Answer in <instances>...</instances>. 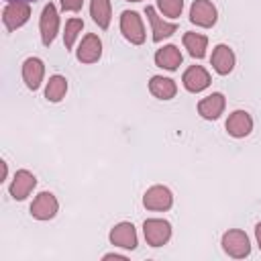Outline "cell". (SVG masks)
I'll list each match as a JSON object with an SVG mask.
<instances>
[{
  "label": "cell",
  "mask_w": 261,
  "mask_h": 261,
  "mask_svg": "<svg viewBox=\"0 0 261 261\" xmlns=\"http://www.w3.org/2000/svg\"><path fill=\"white\" fill-rule=\"evenodd\" d=\"M157 8L169 16V18H177L184 10V0H157Z\"/></svg>",
  "instance_id": "cb8c5ba5"
},
{
  "label": "cell",
  "mask_w": 261,
  "mask_h": 261,
  "mask_svg": "<svg viewBox=\"0 0 261 261\" xmlns=\"http://www.w3.org/2000/svg\"><path fill=\"white\" fill-rule=\"evenodd\" d=\"M82 6H84V0H61V8L67 12H77L82 10Z\"/></svg>",
  "instance_id": "d4e9b609"
},
{
  "label": "cell",
  "mask_w": 261,
  "mask_h": 261,
  "mask_svg": "<svg viewBox=\"0 0 261 261\" xmlns=\"http://www.w3.org/2000/svg\"><path fill=\"white\" fill-rule=\"evenodd\" d=\"M210 73L202 67V65H190L184 75H181V84L188 92L192 94H198V92H204L208 86H210Z\"/></svg>",
  "instance_id": "30bf717a"
},
{
  "label": "cell",
  "mask_w": 261,
  "mask_h": 261,
  "mask_svg": "<svg viewBox=\"0 0 261 261\" xmlns=\"http://www.w3.org/2000/svg\"><path fill=\"white\" fill-rule=\"evenodd\" d=\"M120 33L130 45H143L145 43V24L139 12L124 10L120 14Z\"/></svg>",
  "instance_id": "7a4b0ae2"
},
{
  "label": "cell",
  "mask_w": 261,
  "mask_h": 261,
  "mask_svg": "<svg viewBox=\"0 0 261 261\" xmlns=\"http://www.w3.org/2000/svg\"><path fill=\"white\" fill-rule=\"evenodd\" d=\"M29 16H31V2H22V0L8 2L2 12V22H4L6 31L12 33V31L20 29L29 20Z\"/></svg>",
  "instance_id": "277c9868"
},
{
  "label": "cell",
  "mask_w": 261,
  "mask_h": 261,
  "mask_svg": "<svg viewBox=\"0 0 261 261\" xmlns=\"http://www.w3.org/2000/svg\"><path fill=\"white\" fill-rule=\"evenodd\" d=\"M143 206L147 210L165 212L173 206V194L167 186H151L143 196Z\"/></svg>",
  "instance_id": "8992f818"
},
{
  "label": "cell",
  "mask_w": 261,
  "mask_h": 261,
  "mask_svg": "<svg viewBox=\"0 0 261 261\" xmlns=\"http://www.w3.org/2000/svg\"><path fill=\"white\" fill-rule=\"evenodd\" d=\"M145 14H147V18H149V24H151V33H153V41H155V43H161L163 39L171 37V35L177 31V24L163 20V18L157 14V10H155L153 6H147V8H145Z\"/></svg>",
  "instance_id": "2e32d148"
},
{
  "label": "cell",
  "mask_w": 261,
  "mask_h": 261,
  "mask_svg": "<svg viewBox=\"0 0 261 261\" xmlns=\"http://www.w3.org/2000/svg\"><path fill=\"white\" fill-rule=\"evenodd\" d=\"M224 106H226L224 96L220 92H212L210 96H206L198 102V114L206 120H216L224 112Z\"/></svg>",
  "instance_id": "e0dca14e"
},
{
  "label": "cell",
  "mask_w": 261,
  "mask_h": 261,
  "mask_svg": "<svg viewBox=\"0 0 261 261\" xmlns=\"http://www.w3.org/2000/svg\"><path fill=\"white\" fill-rule=\"evenodd\" d=\"M234 61H237L234 51H232L228 45L220 43V45L214 47L212 57H210V63H212V67H214V71H216L218 75H228V73L234 69Z\"/></svg>",
  "instance_id": "5bb4252c"
},
{
  "label": "cell",
  "mask_w": 261,
  "mask_h": 261,
  "mask_svg": "<svg viewBox=\"0 0 261 261\" xmlns=\"http://www.w3.org/2000/svg\"><path fill=\"white\" fill-rule=\"evenodd\" d=\"M224 253L232 259H245L249 253H251V243H249V237L247 232L239 230V228H230L222 234V241H220Z\"/></svg>",
  "instance_id": "6da1fadb"
},
{
  "label": "cell",
  "mask_w": 261,
  "mask_h": 261,
  "mask_svg": "<svg viewBox=\"0 0 261 261\" xmlns=\"http://www.w3.org/2000/svg\"><path fill=\"white\" fill-rule=\"evenodd\" d=\"M149 92L159 98V100H171L177 94V84L171 77H163V75H153L149 80Z\"/></svg>",
  "instance_id": "d6986e66"
},
{
  "label": "cell",
  "mask_w": 261,
  "mask_h": 261,
  "mask_svg": "<svg viewBox=\"0 0 261 261\" xmlns=\"http://www.w3.org/2000/svg\"><path fill=\"white\" fill-rule=\"evenodd\" d=\"M104 259H120V261H124L126 257H124V255H118V253H106Z\"/></svg>",
  "instance_id": "4316f807"
},
{
  "label": "cell",
  "mask_w": 261,
  "mask_h": 261,
  "mask_svg": "<svg viewBox=\"0 0 261 261\" xmlns=\"http://www.w3.org/2000/svg\"><path fill=\"white\" fill-rule=\"evenodd\" d=\"M43 77H45V63L39 57H27L22 61V82L27 84V88L37 92L43 84Z\"/></svg>",
  "instance_id": "7c38bea8"
},
{
  "label": "cell",
  "mask_w": 261,
  "mask_h": 261,
  "mask_svg": "<svg viewBox=\"0 0 261 261\" xmlns=\"http://www.w3.org/2000/svg\"><path fill=\"white\" fill-rule=\"evenodd\" d=\"M255 239H257V245L261 249V222H257V226H255Z\"/></svg>",
  "instance_id": "484cf974"
},
{
  "label": "cell",
  "mask_w": 261,
  "mask_h": 261,
  "mask_svg": "<svg viewBox=\"0 0 261 261\" xmlns=\"http://www.w3.org/2000/svg\"><path fill=\"white\" fill-rule=\"evenodd\" d=\"M75 57H77L80 63H96L102 57V41H100V37L94 35V33H88L82 39L80 47L75 49Z\"/></svg>",
  "instance_id": "8fae6325"
},
{
  "label": "cell",
  "mask_w": 261,
  "mask_h": 261,
  "mask_svg": "<svg viewBox=\"0 0 261 261\" xmlns=\"http://www.w3.org/2000/svg\"><path fill=\"white\" fill-rule=\"evenodd\" d=\"M184 47L194 59H202L208 49V37L202 33H186L184 35Z\"/></svg>",
  "instance_id": "44dd1931"
},
{
  "label": "cell",
  "mask_w": 261,
  "mask_h": 261,
  "mask_svg": "<svg viewBox=\"0 0 261 261\" xmlns=\"http://www.w3.org/2000/svg\"><path fill=\"white\" fill-rule=\"evenodd\" d=\"M39 31H41L43 45L49 47L55 41L57 31H59V14H57V8H55L53 2H49V4L43 6L41 18H39Z\"/></svg>",
  "instance_id": "5b68a950"
},
{
  "label": "cell",
  "mask_w": 261,
  "mask_h": 261,
  "mask_svg": "<svg viewBox=\"0 0 261 261\" xmlns=\"http://www.w3.org/2000/svg\"><path fill=\"white\" fill-rule=\"evenodd\" d=\"M67 94V80L59 73L51 75L49 82H47V88H45V98L49 102H61Z\"/></svg>",
  "instance_id": "7402d4cb"
},
{
  "label": "cell",
  "mask_w": 261,
  "mask_h": 261,
  "mask_svg": "<svg viewBox=\"0 0 261 261\" xmlns=\"http://www.w3.org/2000/svg\"><path fill=\"white\" fill-rule=\"evenodd\" d=\"M216 18H218V10H216V6L210 0H194L192 2V6H190V20L196 27L210 29V27L216 24Z\"/></svg>",
  "instance_id": "52a82bcc"
},
{
  "label": "cell",
  "mask_w": 261,
  "mask_h": 261,
  "mask_svg": "<svg viewBox=\"0 0 261 261\" xmlns=\"http://www.w3.org/2000/svg\"><path fill=\"white\" fill-rule=\"evenodd\" d=\"M108 239H110V243L114 247L128 249V251L137 249V245H139L137 230H135L133 222H118V224H114L112 230H110V234H108Z\"/></svg>",
  "instance_id": "9c48e42d"
},
{
  "label": "cell",
  "mask_w": 261,
  "mask_h": 261,
  "mask_svg": "<svg viewBox=\"0 0 261 261\" xmlns=\"http://www.w3.org/2000/svg\"><path fill=\"white\" fill-rule=\"evenodd\" d=\"M126 2H141V0H126Z\"/></svg>",
  "instance_id": "f1b7e54d"
},
{
  "label": "cell",
  "mask_w": 261,
  "mask_h": 261,
  "mask_svg": "<svg viewBox=\"0 0 261 261\" xmlns=\"http://www.w3.org/2000/svg\"><path fill=\"white\" fill-rule=\"evenodd\" d=\"M59 210V202L51 192H41L31 204V216L37 220H51Z\"/></svg>",
  "instance_id": "ba28073f"
},
{
  "label": "cell",
  "mask_w": 261,
  "mask_h": 261,
  "mask_svg": "<svg viewBox=\"0 0 261 261\" xmlns=\"http://www.w3.org/2000/svg\"><path fill=\"white\" fill-rule=\"evenodd\" d=\"M35 186H37V177H35V173H31L29 169H18L16 173H14V177H12V181H10V188H8V192H10V196L14 198V200H24L33 190H35Z\"/></svg>",
  "instance_id": "4fadbf2b"
},
{
  "label": "cell",
  "mask_w": 261,
  "mask_h": 261,
  "mask_svg": "<svg viewBox=\"0 0 261 261\" xmlns=\"http://www.w3.org/2000/svg\"><path fill=\"white\" fill-rule=\"evenodd\" d=\"M253 130V118L247 110H234L226 120V133L234 139H245Z\"/></svg>",
  "instance_id": "9a60e30c"
},
{
  "label": "cell",
  "mask_w": 261,
  "mask_h": 261,
  "mask_svg": "<svg viewBox=\"0 0 261 261\" xmlns=\"http://www.w3.org/2000/svg\"><path fill=\"white\" fill-rule=\"evenodd\" d=\"M143 234H145L147 245H151L155 249L163 247L171 239V224L163 218H147L143 222Z\"/></svg>",
  "instance_id": "3957f363"
},
{
  "label": "cell",
  "mask_w": 261,
  "mask_h": 261,
  "mask_svg": "<svg viewBox=\"0 0 261 261\" xmlns=\"http://www.w3.org/2000/svg\"><path fill=\"white\" fill-rule=\"evenodd\" d=\"M181 61H184V57H181V51L177 49V45H163L155 53V65L161 69H167V71H175L181 65Z\"/></svg>",
  "instance_id": "ac0fdd59"
},
{
  "label": "cell",
  "mask_w": 261,
  "mask_h": 261,
  "mask_svg": "<svg viewBox=\"0 0 261 261\" xmlns=\"http://www.w3.org/2000/svg\"><path fill=\"white\" fill-rule=\"evenodd\" d=\"M6 2H18V0H6ZM22 2H35V0H22Z\"/></svg>",
  "instance_id": "83f0119b"
},
{
  "label": "cell",
  "mask_w": 261,
  "mask_h": 261,
  "mask_svg": "<svg viewBox=\"0 0 261 261\" xmlns=\"http://www.w3.org/2000/svg\"><path fill=\"white\" fill-rule=\"evenodd\" d=\"M90 16L102 31H106L110 27V20H112L110 0H90Z\"/></svg>",
  "instance_id": "ffe728a7"
},
{
  "label": "cell",
  "mask_w": 261,
  "mask_h": 261,
  "mask_svg": "<svg viewBox=\"0 0 261 261\" xmlns=\"http://www.w3.org/2000/svg\"><path fill=\"white\" fill-rule=\"evenodd\" d=\"M82 29H84V20L82 18H69L65 22V31H63V45H65V49L73 47V43L80 37Z\"/></svg>",
  "instance_id": "603a6c76"
}]
</instances>
